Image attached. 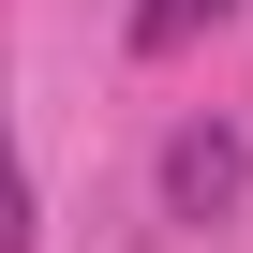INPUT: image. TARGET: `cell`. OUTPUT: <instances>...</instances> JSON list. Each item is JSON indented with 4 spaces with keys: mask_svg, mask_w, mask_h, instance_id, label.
<instances>
[{
    "mask_svg": "<svg viewBox=\"0 0 253 253\" xmlns=\"http://www.w3.org/2000/svg\"><path fill=\"white\" fill-rule=\"evenodd\" d=\"M238 179H253V149L223 134V119H194V134L164 149V209H179V223H223V209H238Z\"/></svg>",
    "mask_w": 253,
    "mask_h": 253,
    "instance_id": "cell-1",
    "label": "cell"
},
{
    "mask_svg": "<svg viewBox=\"0 0 253 253\" xmlns=\"http://www.w3.org/2000/svg\"><path fill=\"white\" fill-rule=\"evenodd\" d=\"M0 253H30V164H15V119H0Z\"/></svg>",
    "mask_w": 253,
    "mask_h": 253,
    "instance_id": "cell-2",
    "label": "cell"
},
{
    "mask_svg": "<svg viewBox=\"0 0 253 253\" xmlns=\"http://www.w3.org/2000/svg\"><path fill=\"white\" fill-rule=\"evenodd\" d=\"M209 15H223V0H134V45H194Z\"/></svg>",
    "mask_w": 253,
    "mask_h": 253,
    "instance_id": "cell-3",
    "label": "cell"
}]
</instances>
